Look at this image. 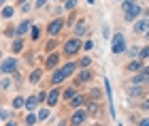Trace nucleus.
<instances>
[{"instance_id": "1", "label": "nucleus", "mask_w": 149, "mask_h": 126, "mask_svg": "<svg viewBox=\"0 0 149 126\" xmlns=\"http://www.w3.org/2000/svg\"><path fill=\"white\" fill-rule=\"evenodd\" d=\"M128 49V43H126V36L121 32H115L111 36V54L113 56H119V54H126Z\"/></svg>"}, {"instance_id": "2", "label": "nucleus", "mask_w": 149, "mask_h": 126, "mask_svg": "<svg viewBox=\"0 0 149 126\" xmlns=\"http://www.w3.org/2000/svg\"><path fill=\"white\" fill-rule=\"evenodd\" d=\"M83 49V41L81 38H77V36H70L68 41L64 43V56H74V54H79V51Z\"/></svg>"}, {"instance_id": "3", "label": "nucleus", "mask_w": 149, "mask_h": 126, "mask_svg": "<svg viewBox=\"0 0 149 126\" xmlns=\"http://www.w3.org/2000/svg\"><path fill=\"white\" fill-rule=\"evenodd\" d=\"M124 92H126L128 98H139V101H143V98L147 96L149 88L147 85H128V88H124Z\"/></svg>"}, {"instance_id": "4", "label": "nucleus", "mask_w": 149, "mask_h": 126, "mask_svg": "<svg viewBox=\"0 0 149 126\" xmlns=\"http://www.w3.org/2000/svg\"><path fill=\"white\" fill-rule=\"evenodd\" d=\"M17 66H19L17 58H4V60H0V73L2 75H13V73H17Z\"/></svg>"}, {"instance_id": "5", "label": "nucleus", "mask_w": 149, "mask_h": 126, "mask_svg": "<svg viewBox=\"0 0 149 126\" xmlns=\"http://www.w3.org/2000/svg\"><path fill=\"white\" fill-rule=\"evenodd\" d=\"M62 28H64V19H51L49 22V26H47V34H49V38H58V34L62 32Z\"/></svg>"}, {"instance_id": "6", "label": "nucleus", "mask_w": 149, "mask_h": 126, "mask_svg": "<svg viewBox=\"0 0 149 126\" xmlns=\"http://www.w3.org/2000/svg\"><path fill=\"white\" fill-rule=\"evenodd\" d=\"M87 32H90V26H87L85 19H79V22L72 26V36H77V38L87 36Z\"/></svg>"}, {"instance_id": "7", "label": "nucleus", "mask_w": 149, "mask_h": 126, "mask_svg": "<svg viewBox=\"0 0 149 126\" xmlns=\"http://www.w3.org/2000/svg\"><path fill=\"white\" fill-rule=\"evenodd\" d=\"M92 79H94V71L92 69H81L79 75H77V79H74V88H79V85L92 81Z\"/></svg>"}, {"instance_id": "8", "label": "nucleus", "mask_w": 149, "mask_h": 126, "mask_svg": "<svg viewBox=\"0 0 149 126\" xmlns=\"http://www.w3.org/2000/svg\"><path fill=\"white\" fill-rule=\"evenodd\" d=\"M132 30H134V34H143L145 36L149 32V17H139L136 22H134Z\"/></svg>"}, {"instance_id": "9", "label": "nucleus", "mask_w": 149, "mask_h": 126, "mask_svg": "<svg viewBox=\"0 0 149 126\" xmlns=\"http://www.w3.org/2000/svg\"><path fill=\"white\" fill-rule=\"evenodd\" d=\"M87 120V111L81 107V109H74L72 111V116H70V126H81Z\"/></svg>"}, {"instance_id": "10", "label": "nucleus", "mask_w": 149, "mask_h": 126, "mask_svg": "<svg viewBox=\"0 0 149 126\" xmlns=\"http://www.w3.org/2000/svg\"><path fill=\"white\" fill-rule=\"evenodd\" d=\"M143 15V6L141 4H134L132 9H128L126 13H124V17H126V22H136V19Z\"/></svg>"}, {"instance_id": "11", "label": "nucleus", "mask_w": 149, "mask_h": 126, "mask_svg": "<svg viewBox=\"0 0 149 126\" xmlns=\"http://www.w3.org/2000/svg\"><path fill=\"white\" fill-rule=\"evenodd\" d=\"M85 103H87V96H85V94H81V92H77V94H74L70 101H68V107L74 111V109H81Z\"/></svg>"}, {"instance_id": "12", "label": "nucleus", "mask_w": 149, "mask_h": 126, "mask_svg": "<svg viewBox=\"0 0 149 126\" xmlns=\"http://www.w3.org/2000/svg\"><path fill=\"white\" fill-rule=\"evenodd\" d=\"M60 96H62V92H60V88H51L49 90V94H47V107H56V105H58V101H60Z\"/></svg>"}, {"instance_id": "13", "label": "nucleus", "mask_w": 149, "mask_h": 126, "mask_svg": "<svg viewBox=\"0 0 149 126\" xmlns=\"http://www.w3.org/2000/svg\"><path fill=\"white\" fill-rule=\"evenodd\" d=\"M143 60H130V62H128L126 64V73H132V75H136V73H141V71H143Z\"/></svg>"}, {"instance_id": "14", "label": "nucleus", "mask_w": 149, "mask_h": 126, "mask_svg": "<svg viewBox=\"0 0 149 126\" xmlns=\"http://www.w3.org/2000/svg\"><path fill=\"white\" fill-rule=\"evenodd\" d=\"M62 73H64V75H66V79H68V77H72L74 75V73H79V66H77V62H66L64 66H62Z\"/></svg>"}, {"instance_id": "15", "label": "nucleus", "mask_w": 149, "mask_h": 126, "mask_svg": "<svg viewBox=\"0 0 149 126\" xmlns=\"http://www.w3.org/2000/svg\"><path fill=\"white\" fill-rule=\"evenodd\" d=\"M30 28H32V22H30V19H24V22H19V24H17V36L24 38L26 32H28Z\"/></svg>"}, {"instance_id": "16", "label": "nucleus", "mask_w": 149, "mask_h": 126, "mask_svg": "<svg viewBox=\"0 0 149 126\" xmlns=\"http://www.w3.org/2000/svg\"><path fill=\"white\" fill-rule=\"evenodd\" d=\"M38 105H40V101H38V96H36V94H32V96H28V98H26V109H28L30 113L38 109Z\"/></svg>"}, {"instance_id": "17", "label": "nucleus", "mask_w": 149, "mask_h": 126, "mask_svg": "<svg viewBox=\"0 0 149 126\" xmlns=\"http://www.w3.org/2000/svg\"><path fill=\"white\" fill-rule=\"evenodd\" d=\"M58 62H60V56H58V51H53V54H49V56H47V62H45V66H47V69H53V71H56Z\"/></svg>"}, {"instance_id": "18", "label": "nucleus", "mask_w": 149, "mask_h": 126, "mask_svg": "<svg viewBox=\"0 0 149 126\" xmlns=\"http://www.w3.org/2000/svg\"><path fill=\"white\" fill-rule=\"evenodd\" d=\"M64 79H66V75H64V73H62V69H56V71H53V73H51V83H53V85H58V83H62V81H64Z\"/></svg>"}, {"instance_id": "19", "label": "nucleus", "mask_w": 149, "mask_h": 126, "mask_svg": "<svg viewBox=\"0 0 149 126\" xmlns=\"http://www.w3.org/2000/svg\"><path fill=\"white\" fill-rule=\"evenodd\" d=\"M139 54H141V47H139V45H130V47L126 49V56L130 58V60H139Z\"/></svg>"}, {"instance_id": "20", "label": "nucleus", "mask_w": 149, "mask_h": 126, "mask_svg": "<svg viewBox=\"0 0 149 126\" xmlns=\"http://www.w3.org/2000/svg\"><path fill=\"white\" fill-rule=\"evenodd\" d=\"M40 79H43V71H40V69H34V71H32V73H30V77H28V81L36 85V83L40 81Z\"/></svg>"}, {"instance_id": "21", "label": "nucleus", "mask_w": 149, "mask_h": 126, "mask_svg": "<svg viewBox=\"0 0 149 126\" xmlns=\"http://www.w3.org/2000/svg\"><path fill=\"white\" fill-rule=\"evenodd\" d=\"M24 49V38H15V41H13V45H11V51H13V54H19V51H22Z\"/></svg>"}, {"instance_id": "22", "label": "nucleus", "mask_w": 149, "mask_h": 126, "mask_svg": "<svg viewBox=\"0 0 149 126\" xmlns=\"http://www.w3.org/2000/svg\"><path fill=\"white\" fill-rule=\"evenodd\" d=\"M77 66H79V69H92V58H90V56H83V58L77 62Z\"/></svg>"}, {"instance_id": "23", "label": "nucleus", "mask_w": 149, "mask_h": 126, "mask_svg": "<svg viewBox=\"0 0 149 126\" xmlns=\"http://www.w3.org/2000/svg\"><path fill=\"white\" fill-rule=\"evenodd\" d=\"M11 105H13V109H22V107H26V98L24 96H15Z\"/></svg>"}, {"instance_id": "24", "label": "nucleus", "mask_w": 149, "mask_h": 126, "mask_svg": "<svg viewBox=\"0 0 149 126\" xmlns=\"http://www.w3.org/2000/svg\"><path fill=\"white\" fill-rule=\"evenodd\" d=\"M11 88H13V81H11V77H9V75H6L4 79H0V90H4V92H6V90H11Z\"/></svg>"}, {"instance_id": "25", "label": "nucleus", "mask_w": 149, "mask_h": 126, "mask_svg": "<svg viewBox=\"0 0 149 126\" xmlns=\"http://www.w3.org/2000/svg\"><path fill=\"white\" fill-rule=\"evenodd\" d=\"M36 118H38V122L47 120V118H49V107H43V109H38V111H36Z\"/></svg>"}, {"instance_id": "26", "label": "nucleus", "mask_w": 149, "mask_h": 126, "mask_svg": "<svg viewBox=\"0 0 149 126\" xmlns=\"http://www.w3.org/2000/svg\"><path fill=\"white\" fill-rule=\"evenodd\" d=\"M36 122H38L36 113H28V116H26V120H24V124H26V126H34Z\"/></svg>"}, {"instance_id": "27", "label": "nucleus", "mask_w": 149, "mask_h": 126, "mask_svg": "<svg viewBox=\"0 0 149 126\" xmlns=\"http://www.w3.org/2000/svg\"><path fill=\"white\" fill-rule=\"evenodd\" d=\"M77 92H79V90L74 88V85H70V88H66V90H64V98H66V101H70V98L77 94Z\"/></svg>"}, {"instance_id": "28", "label": "nucleus", "mask_w": 149, "mask_h": 126, "mask_svg": "<svg viewBox=\"0 0 149 126\" xmlns=\"http://www.w3.org/2000/svg\"><path fill=\"white\" fill-rule=\"evenodd\" d=\"M0 13H2V17H4V19H11V17H13V13H15V9H13V6H2V11H0Z\"/></svg>"}, {"instance_id": "29", "label": "nucleus", "mask_w": 149, "mask_h": 126, "mask_svg": "<svg viewBox=\"0 0 149 126\" xmlns=\"http://www.w3.org/2000/svg\"><path fill=\"white\" fill-rule=\"evenodd\" d=\"M30 38H32V41H38V38H40V28H38V26H32V28H30Z\"/></svg>"}, {"instance_id": "30", "label": "nucleus", "mask_w": 149, "mask_h": 126, "mask_svg": "<svg viewBox=\"0 0 149 126\" xmlns=\"http://www.w3.org/2000/svg\"><path fill=\"white\" fill-rule=\"evenodd\" d=\"M58 47V38H49V43H47V47H45V51L47 54H53V49Z\"/></svg>"}, {"instance_id": "31", "label": "nucleus", "mask_w": 149, "mask_h": 126, "mask_svg": "<svg viewBox=\"0 0 149 126\" xmlns=\"http://www.w3.org/2000/svg\"><path fill=\"white\" fill-rule=\"evenodd\" d=\"M134 4H139V0H124V2H121V11H128V9H132Z\"/></svg>"}, {"instance_id": "32", "label": "nucleus", "mask_w": 149, "mask_h": 126, "mask_svg": "<svg viewBox=\"0 0 149 126\" xmlns=\"http://www.w3.org/2000/svg\"><path fill=\"white\" fill-rule=\"evenodd\" d=\"M139 60H149V45H145V47H141V54H139Z\"/></svg>"}, {"instance_id": "33", "label": "nucleus", "mask_w": 149, "mask_h": 126, "mask_svg": "<svg viewBox=\"0 0 149 126\" xmlns=\"http://www.w3.org/2000/svg\"><path fill=\"white\" fill-rule=\"evenodd\" d=\"M77 2H79V0H64V9L66 11H74V9H77Z\"/></svg>"}, {"instance_id": "34", "label": "nucleus", "mask_w": 149, "mask_h": 126, "mask_svg": "<svg viewBox=\"0 0 149 126\" xmlns=\"http://www.w3.org/2000/svg\"><path fill=\"white\" fill-rule=\"evenodd\" d=\"M139 109H141V111H149V96H145L143 101L139 103Z\"/></svg>"}, {"instance_id": "35", "label": "nucleus", "mask_w": 149, "mask_h": 126, "mask_svg": "<svg viewBox=\"0 0 149 126\" xmlns=\"http://www.w3.org/2000/svg\"><path fill=\"white\" fill-rule=\"evenodd\" d=\"M47 94H49V92H45V90H40L38 94H36V96H38V101H40V105L47 103Z\"/></svg>"}, {"instance_id": "36", "label": "nucleus", "mask_w": 149, "mask_h": 126, "mask_svg": "<svg viewBox=\"0 0 149 126\" xmlns=\"http://www.w3.org/2000/svg\"><path fill=\"white\" fill-rule=\"evenodd\" d=\"M90 98H94V101H98V98H100V90L92 88V90H90Z\"/></svg>"}, {"instance_id": "37", "label": "nucleus", "mask_w": 149, "mask_h": 126, "mask_svg": "<svg viewBox=\"0 0 149 126\" xmlns=\"http://www.w3.org/2000/svg\"><path fill=\"white\" fill-rule=\"evenodd\" d=\"M94 49V41H85L83 43V51H92Z\"/></svg>"}, {"instance_id": "38", "label": "nucleus", "mask_w": 149, "mask_h": 126, "mask_svg": "<svg viewBox=\"0 0 149 126\" xmlns=\"http://www.w3.org/2000/svg\"><path fill=\"white\" fill-rule=\"evenodd\" d=\"M32 9V4H28V2H24V4H19V11H22V13H28Z\"/></svg>"}, {"instance_id": "39", "label": "nucleus", "mask_w": 149, "mask_h": 126, "mask_svg": "<svg viewBox=\"0 0 149 126\" xmlns=\"http://www.w3.org/2000/svg\"><path fill=\"white\" fill-rule=\"evenodd\" d=\"M136 126H149V118H141L136 122Z\"/></svg>"}, {"instance_id": "40", "label": "nucleus", "mask_w": 149, "mask_h": 126, "mask_svg": "<svg viewBox=\"0 0 149 126\" xmlns=\"http://www.w3.org/2000/svg\"><path fill=\"white\" fill-rule=\"evenodd\" d=\"M102 34H104V38H107V41H109V38H111V30L107 28V26H102Z\"/></svg>"}, {"instance_id": "41", "label": "nucleus", "mask_w": 149, "mask_h": 126, "mask_svg": "<svg viewBox=\"0 0 149 126\" xmlns=\"http://www.w3.org/2000/svg\"><path fill=\"white\" fill-rule=\"evenodd\" d=\"M45 4H47V0H34V6H36V9H43Z\"/></svg>"}, {"instance_id": "42", "label": "nucleus", "mask_w": 149, "mask_h": 126, "mask_svg": "<svg viewBox=\"0 0 149 126\" xmlns=\"http://www.w3.org/2000/svg\"><path fill=\"white\" fill-rule=\"evenodd\" d=\"M26 60H28V62H32V60H34V51H28V56H26Z\"/></svg>"}, {"instance_id": "43", "label": "nucleus", "mask_w": 149, "mask_h": 126, "mask_svg": "<svg viewBox=\"0 0 149 126\" xmlns=\"http://www.w3.org/2000/svg\"><path fill=\"white\" fill-rule=\"evenodd\" d=\"M4 126H17V122L15 120H9V122H4Z\"/></svg>"}, {"instance_id": "44", "label": "nucleus", "mask_w": 149, "mask_h": 126, "mask_svg": "<svg viewBox=\"0 0 149 126\" xmlns=\"http://www.w3.org/2000/svg\"><path fill=\"white\" fill-rule=\"evenodd\" d=\"M141 73H145V75H149V66H143V71Z\"/></svg>"}, {"instance_id": "45", "label": "nucleus", "mask_w": 149, "mask_h": 126, "mask_svg": "<svg viewBox=\"0 0 149 126\" xmlns=\"http://www.w3.org/2000/svg\"><path fill=\"white\" fill-rule=\"evenodd\" d=\"M85 2H87V4H94V2H96V0H85Z\"/></svg>"}, {"instance_id": "46", "label": "nucleus", "mask_w": 149, "mask_h": 126, "mask_svg": "<svg viewBox=\"0 0 149 126\" xmlns=\"http://www.w3.org/2000/svg\"><path fill=\"white\" fill-rule=\"evenodd\" d=\"M4 2H6V0H0V6H4Z\"/></svg>"}, {"instance_id": "47", "label": "nucleus", "mask_w": 149, "mask_h": 126, "mask_svg": "<svg viewBox=\"0 0 149 126\" xmlns=\"http://www.w3.org/2000/svg\"><path fill=\"white\" fill-rule=\"evenodd\" d=\"M58 126H66V122H60V124H58Z\"/></svg>"}, {"instance_id": "48", "label": "nucleus", "mask_w": 149, "mask_h": 126, "mask_svg": "<svg viewBox=\"0 0 149 126\" xmlns=\"http://www.w3.org/2000/svg\"><path fill=\"white\" fill-rule=\"evenodd\" d=\"M19 2H22V4H24V2H28V0H19Z\"/></svg>"}, {"instance_id": "49", "label": "nucleus", "mask_w": 149, "mask_h": 126, "mask_svg": "<svg viewBox=\"0 0 149 126\" xmlns=\"http://www.w3.org/2000/svg\"><path fill=\"white\" fill-rule=\"evenodd\" d=\"M145 36H147V41H149V32H147V34H145Z\"/></svg>"}, {"instance_id": "50", "label": "nucleus", "mask_w": 149, "mask_h": 126, "mask_svg": "<svg viewBox=\"0 0 149 126\" xmlns=\"http://www.w3.org/2000/svg\"><path fill=\"white\" fill-rule=\"evenodd\" d=\"M115 2H124V0H115Z\"/></svg>"}, {"instance_id": "51", "label": "nucleus", "mask_w": 149, "mask_h": 126, "mask_svg": "<svg viewBox=\"0 0 149 126\" xmlns=\"http://www.w3.org/2000/svg\"><path fill=\"white\" fill-rule=\"evenodd\" d=\"M96 126H104V124H96Z\"/></svg>"}, {"instance_id": "52", "label": "nucleus", "mask_w": 149, "mask_h": 126, "mask_svg": "<svg viewBox=\"0 0 149 126\" xmlns=\"http://www.w3.org/2000/svg\"><path fill=\"white\" fill-rule=\"evenodd\" d=\"M0 58H2V51H0Z\"/></svg>"}]
</instances>
